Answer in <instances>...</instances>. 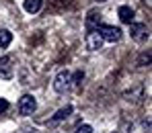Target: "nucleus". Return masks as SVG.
<instances>
[{"label": "nucleus", "instance_id": "obj_1", "mask_svg": "<svg viewBox=\"0 0 152 133\" xmlns=\"http://www.w3.org/2000/svg\"><path fill=\"white\" fill-rule=\"evenodd\" d=\"M70 86H72V74H70L68 70L58 72V76L53 78V90H56L58 94H64Z\"/></svg>", "mask_w": 152, "mask_h": 133}, {"label": "nucleus", "instance_id": "obj_2", "mask_svg": "<svg viewBox=\"0 0 152 133\" xmlns=\"http://www.w3.org/2000/svg\"><path fill=\"white\" fill-rule=\"evenodd\" d=\"M97 31L101 33L103 41H109V43H115L121 39V29L119 27H113V25H99Z\"/></svg>", "mask_w": 152, "mask_h": 133}, {"label": "nucleus", "instance_id": "obj_3", "mask_svg": "<svg viewBox=\"0 0 152 133\" xmlns=\"http://www.w3.org/2000/svg\"><path fill=\"white\" fill-rule=\"evenodd\" d=\"M129 35H132L134 41L144 43L150 37V31H148V27L144 25V23H129Z\"/></svg>", "mask_w": 152, "mask_h": 133}, {"label": "nucleus", "instance_id": "obj_4", "mask_svg": "<svg viewBox=\"0 0 152 133\" xmlns=\"http://www.w3.org/2000/svg\"><path fill=\"white\" fill-rule=\"evenodd\" d=\"M84 43H86V49H88V51H99V49L103 47V43H105V41H103L101 33H99L97 29H88Z\"/></svg>", "mask_w": 152, "mask_h": 133}, {"label": "nucleus", "instance_id": "obj_5", "mask_svg": "<svg viewBox=\"0 0 152 133\" xmlns=\"http://www.w3.org/2000/svg\"><path fill=\"white\" fill-rule=\"evenodd\" d=\"M35 108H37V100H35V96L33 94H23L21 96V100H19V113L21 115H33L35 113Z\"/></svg>", "mask_w": 152, "mask_h": 133}, {"label": "nucleus", "instance_id": "obj_6", "mask_svg": "<svg viewBox=\"0 0 152 133\" xmlns=\"http://www.w3.org/2000/svg\"><path fill=\"white\" fill-rule=\"evenodd\" d=\"M15 76V59L10 55L0 57V78L2 80H10Z\"/></svg>", "mask_w": 152, "mask_h": 133}, {"label": "nucleus", "instance_id": "obj_7", "mask_svg": "<svg viewBox=\"0 0 152 133\" xmlns=\"http://www.w3.org/2000/svg\"><path fill=\"white\" fill-rule=\"evenodd\" d=\"M117 14H119L121 23H127V25H129V23H134V8H132V6H127V4L119 6Z\"/></svg>", "mask_w": 152, "mask_h": 133}, {"label": "nucleus", "instance_id": "obj_8", "mask_svg": "<svg viewBox=\"0 0 152 133\" xmlns=\"http://www.w3.org/2000/svg\"><path fill=\"white\" fill-rule=\"evenodd\" d=\"M41 6H43V0H25L23 2V8H25V12H29V14L39 12Z\"/></svg>", "mask_w": 152, "mask_h": 133}, {"label": "nucleus", "instance_id": "obj_9", "mask_svg": "<svg viewBox=\"0 0 152 133\" xmlns=\"http://www.w3.org/2000/svg\"><path fill=\"white\" fill-rule=\"evenodd\" d=\"M72 115V106L70 105H66L64 108H60L56 115H53V119H51V123H60V121H64V119H68Z\"/></svg>", "mask_w": 152, "mask_h": 133}, {"label": "nucleus", "instance_id": "obj_10", "mask_svg": "<svg viewBox=\"0 0 152 133\" xmlns=\"http://www.w3.org/2000/svg\"><path fill=\"white\" fill-rule=\"evenodd\" d=\"M12 43V33L8 29H0V49H6Z\"/></svg>", "mask_w": 152, "mask_h": 133}, {"label": "nucleus", "instance_id": "obj_11", "mask_svg": "<svg viewBox=\"0 0 152 133\" xmlns=\"http://www.w3.org/2000/svg\"><path fill=\"white\" fill-rule=\"evenodd\" d=\"M99 25H101V14H97L95 10H91L88 17H86V27L88 29H97Z\"/></svg>", "mask_w": 152, "mask_h": 133}, {"label": "nucleus", "instance_id": "obj_12", "mask_svg": "<svg viewBox=\"0 0 152 133\" xmlns=\"http://www.w3.org/2000/svg\"><path fill=\"white\" fill-rule=\"evenodd\" d=\"M51 6L56 8V10H62V8H66V6H70L74 0H50Z\"/></svg>", "mask_w": 152, "mask_h": 133}, {"label": "nucleus", "instance_id": "obj_13", "mask_svg": "<svg viewBox=\"0 0 152 133\" xmlns=\"http://www.w3.org/2000/svg\"><path fill=\"white\" fill-rule=\"evenodd\" d=\"M82 80H84V72H82V70L74 72V76H72V84H74V86H80Z\"/></svg>", "mask_w": 152, "mask_h": 133}, {"label": "nucleus", "instance_id": "obj_14", "mask_svg": "<svg viewBox=\"0 0 152 133\" xmlns=\"http://www.w3.org/2000/svg\"><path fill=\"white\" fill-rule=\"evenodd\" d=\"M150 64V51H144L140 55V66H148Z\"/></svg>", "mask_w": 152, "mask_h": 133}, {"label": "nucleus", "instance_id": "obj_15", "mask_svg": "<svg viewBox=\"0 0 152 133\" xmlns=\"http://www.w3.org/2000/svg\"><path fill=\"white\" fill-rule=\"evenodd\" d=\"M74 133H93V127H91V125H80Z\"/></svg>", "mask_w": 152, "mask_h": 133}, {"label": "nucleus", "instance_id": "obj_16", "mask_svg": "<svg viewBox=\"0 0 152 133\" xmlns=\"http://www.w3.org/2000/svg\"><path fill=\"white\" fill-rule=\"evenodd\" d=\"M8 100H6V98H0V113H6V111H8Z\"/></svg>", "mask_w": 152, "mask_h": 133}, {"label": "nucleus", "instance_id": "obj_17", "mask_svg": "<svg viewBox=\"0 0 152 133\" xmlns=\"http://www.w3.org/2000/svg\"><path fill=\"white\" fill-rule=\"evenodd\" d=\"M142 2H144V4H148V6H150V0H142Z\"/></svg>", "mask_w": 152, "mask_h": 133}, {"label": "nucleus", "instance_id": "obj_18", "mask_svg": "<svg viewBox=\"0 0 152 133\" xmlns=\"http://www.w3.org/2000/svg\"><path fill=\"white\" fill-rule=\"evenodd\" d=\"M95 2H107V0H95Z\"/></svg>", "mask_w": 152, "mask_h": 133}, {"label": "nucleus", "instance_id": "obj_19", "mask_svg": "<svg viewBox=\"0 0 152 133\" xmlns=\"http://www.w3.org/2000/svg\"><path fill=\"white\" fill-rule=\"evenodd\" d=\"M27 133H31V131H27Z\"/></svg>", "mask_w": 152, "mask_h": 133}]
</instances>
